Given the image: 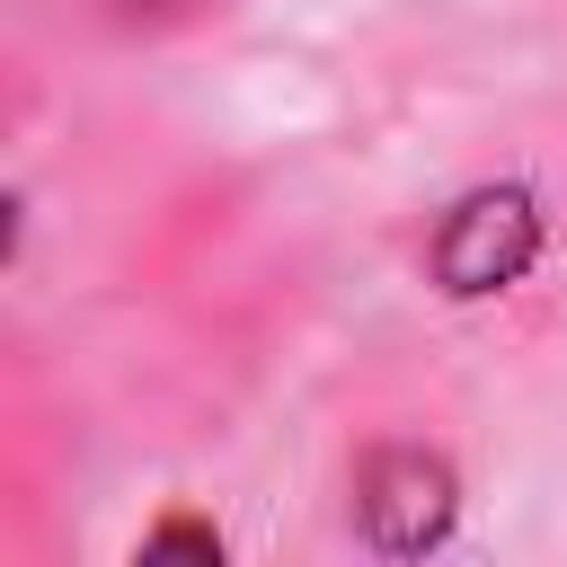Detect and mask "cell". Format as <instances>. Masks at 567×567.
Wrapping results in <instances>:
<instances>
[{
    "label": "cell",
    "mask_w": 567,
    "mask_h": 567,
    "mask_svg": "<svg viewBox=\"0 0 567 567\" xmlns=\"http://www.w3.org/2000/svg\"><path fill=\"white\" fill-rule=\"evenodd\" d=\"M372 549H434L452 532V470L434 452H372L363 461V496H354Z\"/></svg>",
    "instance_id": "cell-2"
},
{
    "label": "cell",
    "mask_w": 567,
    "mask_h": 567,
    "mask_svg": "<svg viewBox=\"0 0 567 567\" xmlns=\"http://www.w3.org/2000/svg\"><path fill=\"white\" fill-rule=\"evenodd\" d=\"M425 257H434V284L461 292V301L470 292H505L540 257V204H532V186H478V195H461L434 221Z\"/></svg>",
    "instance_id": "cell-1"
}]
</instances>
